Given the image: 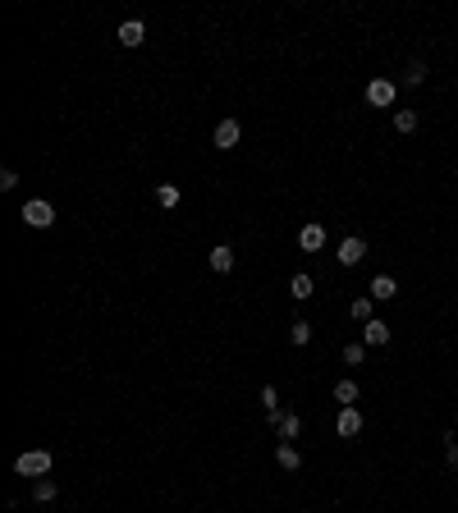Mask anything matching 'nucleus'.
Segmentation results:
<instances>
[{"instance_id": "obj_15", "label": "nucleus", "mask_w": 458, "mask_h": 513, "mask_svg": "<svg viewBox=\"0 0 458 513\" xmlns=\"http://www.w3.org/2000/svg\"><path fill=\"white\" fill-rule=\"evenodd\" d=\"M55 495H60V486H55L51 477H37V481H33V500H37V504H51Z\"/></svg>"}, {"instance_id": "obj_12", "label": "nucleus", "mask_w": 458, "mask_h": 513, "mask_svg": "<svg viewBox=\"0 0 458 513\" xmlns=\"http://www.w3.org/2000/svg\"><path fill=\"white\" fill-rule=\"evenodd\" d=\"M394 294H399V284H394V275H376V280H371V298H376V303H390Z\"/></svg>"}, {"instance_id": "obj_6", "label": "nucleus", "mask_w": 458, "mask_h": 513, "mask_svg": "<svg viewBox=\"0 0 458 513\" xmlns=\"http://www.w3.org/2000/svg\"><path fill=\"white\" fill-rule=\"evenodd\" d=\"M367 101H371V106H394V83H390V78H371V83H367Z\"/></svg>"}, {"instance_id": "obj_5", "label": "nucleus", "mask_w": 458, "mask_h": 513, "mask_svg": "<svg viewBox=\"0 0 458 513\" xmlns=\"http://www.w3.org/2000/svg\"><path fill=\"white\" fill-rule=\"evenodd\" d=\"M367 262V239H344L339 243V266H358Z\"/></svg>"}, {"instance_id": "obj_9", "label": "nucleus", "mask_w": 458, "mask_h": 513, "mask_svg": "<svg viewBox=\"0 0 458 513\" xmlns=\"http://www.w3.org/2000/svg\"><path fill=\"white\" fill-rule=\"evenodd\" d=\"M115 37H120V46H142V42H147V23L129 19V23H120V33H115Z\"/></svg>"}, {"instance_id": "obj_19", "label": "nucleus", "mask_w": 458, "mask_h": 513, "mask_svg": "<svg viewBox=\"0 0 458 513\" xmlns=\"http://www.w3.org/2000/svg\"><path fill=\"white\" fill-rule=\"evenodd\" d=\"M404 83H408V88H422V83H426V65H422V60H408Z\"/></svg>"}, {"instance_id": "obj_16", "label": "nucleus", "mask_w": 458, "mask_h": 513, "mask_svg": "<svg viewBox=\"0 0 458 513\" xmlns=\"http://www.w3.org/2000/svg\"><path fill=\"white\" fill-rule=\"evenodd\" d=\"M371 312H376V298H353V307H349L353 321H362V326H367V321H376Z\"/></svg>"}, {"instance_id": "obj_11", "label": "nucleus", "mask_w": 458, "mask_h": 513, "mask_svg": "<svg viewBox=\"0 0 458 513\" xmlns=\"http://www.w3.org/2000/svg\"><path fill=\"white\" fill-rule=\"evenodd\" d=\"M211 271L216 275L234 271V248H229V243H216V248H211Z\"/></svg>"}, {"instance_id": "obj_20", "label": "nucleus", "mask_w": 458, "mask_h": 513, "mask_svg": "<svg viewBox=\"0 0 458 513\" xmlns=\"http://www.w3.org/2000/svg\"><path fill=\"white\" fill-rule=\"evenodd\" d=\"M394 129H399V133H417V115H413V110H394Z\"/></svg>"}, {"instance_id": "obj_22", "label": "nucleus", "mask_w": 458, "mask_h": 513, "mask_svg": "<svg viewBox=\"0 0 458 513\" xmlns=\"http://www.w3.org/2000/svg\"><path fill=\"white\" fill-rule=\"evenodd\" d=\"M289 339H294L298 349H303L307 339H312V326H307V321H294V326H289Z\"/></svg>"}, {"instance_id": "obj_2", "label": "nucleus", "mask_w": 458, "mask_h": 513, "mask_svg": "<svg viewBox=\"0 0 458 513\" xmlns=\"http://www.w3.org/2000/svg\"><path fill=\"white\" fill-rule=\"evenodd\" d=\"M14 472H19V477H46V472H51V454H46V449H28V454L14 459Z\"/></svg>"}, {"instance_id": "obj_17", "label": "nucleus", "mask_w": 458, "mask_h": 513, "mask_svg": "<svg viewBox=\"0 0 458 513\" xmlns=\"http://www.w3.org/2000/svg\"><path fill=\"white\" fill-rule=\"evenodd\" d=\"M289 294H294L298 303H307V298H312V275H303V271H298L294 280H289Z\"/></svg>"}, {"instance_id": "obj_13", "label": "nucleus", "mask_w": 458, "mask_h": 513, "mask_svg": "<svg viewBox=\"0 0 458 513\" xmlns=\"http://www.w3.org/2000/svg\"><path fill=\"white\" fill-rule=\"evenodd\" d=\"M362 339L381 349V344H390V326H385V321H367V326H362Z\"/></svg>"}, {"instance_id": "obj_14", "label": "nucleus", "mask_w": 458, "mask_h": 513, "mask_svg": "<svg viewBox=\"0 0 458 513\" xmlns=\"http://www.w3.org/2000/svg\"><path fill=\"white\" fill-rule=\"evenodd\" d=\"M335 404L339 408H358V381H339L335 385Z\"/></svg>"}, {"instance_id": "obj_8", "label": "nucleus", "mask_w": 458, "mask_h": 513, "mask_svg": "<svg viewBox=\"0 0 458 513\" xmlns=\"http://www.w3.org/2000/svg\"><path fill=\"white\" fill-rule=\"evenodd\" d=\"M275 436L294 445V440L303 436V413H280V422H275Z\"/></svg>"}, {"instance_id": "obj_23", "label": "nucleus", "mask_w": 458, "mask_h": 513, "mask_svg": "<svg viewBox=\"0 0 458 513\" xmlns=\"http://www.w3.org/2000/svg\"><path fill=\"white\" fill-rule=\"evenodd\" d=\"M449 445H445V459H449V472H458V440L454 436H445Z\"/></svg>"}, {"instance_id": "obj_21", "label": "nucleus", "mask_w": 458, "mask_h": 513, "mask_svg": "<svg viewBox=\"0 0 458 513\" xmlns=\"http://www.w3.org/2000/svg\"><path fill=\"white\" fill-rule=\"evenodd\" d=\"M362 358H367V344H344V362L349 367H362Z\"/></svg>"}, {"instance_id": "obj_3", "label": "nucleus", "mask_w": 458, "mask_h": 513, "mask_svg": "<svg viewBox=\"0 0 458 513\" xmlns=\"http://www.w3.org/2000/svg\"><path fill=\"white\" fill-rule=\"evenodd\" d=\"M298 248H303V252H321V248H326V225L307 220L303 230H298Z\"/></svg>"}, {"instance_id": "obj_4", "label": "nucleus", "mask_w": 458, "mask_h": 513, "mask_svg": "<svg viewBox=\"0 0 458 513\" xmlns=\"http://www.w3.org/2000/svg\"><path fill=\"white\" fill-rule=\"evenodd\" d=\"M239 120H220L216 124V133H211V142H216V147H220V152H234V147H239Z\"/></svg>"}, {"instance_id": "obj_7", "label": "nucleus", "mask_w": 458, "mask_h": 513, "mask_svg": "<svg viewBox=\"0 0 458 513\" xmlns=\"http://www.w3.org/2000/svg\"><path fill=\"white\" fill-rule=\"evenodd\" d=\"M335 431H339L344 440H353V436L362 431V413H358V408H339V417H335Z\"/></svg>"}, {"instance_id": "obj_10", "label": "nucleus", "mask_w": 458, "mask_h": 513, "mask_svg": "<svg viewBox=\"0 0 458 513\" xmlns=\"http://www.w3.org/2000/svg\"><path fill=\"white\" fill-rule=\"evenodd\" d=\"M275 463H280L284 472H298V468H303V454H298L289 440H280V449H275Z\"/></svg>"}, {"instance_id": "obj_18", "label": "nucleus", "mask_w": 458, "mask_h": 513, "mask_svg": "<svg viewBox=\"0 0 458 513\" xmlns=\"http://www.w3.org/2000/svg\"><path fill=\"white\" fill-rule=\"evenodd\" d=\"M179 197H184V193H179L175 184H161V188H156V207L170 211V207H179Z\"/></svg>"}, {"instance_id": "obj_1", "label": "nucleus", "mask_w": 458, "mask_h": 513, "mask_svg": "<svg viewBox=\"0 0 458 513\" xmlns=\"http://www.w3.org/2000/svg\"><path fill=\"white\" fill-rule=\"evenodd\" d=\"M23 225H28V230H51V225H55V207L46 202V197H33V202L23 207Z\"/></svg>"}, {"instance_id": "obj_24", "label": "nucleus", "mask_w": 458, "mask_h": 513, "mask_svg": "<svg viewBox=\"0 0 458 513\" xmlns=\"http://www.w3.org/2000/svg\"><path fill=\"white\" fill-rule=\"evenodd\" d=\"M14 184H19V170H0V188H5V193H10Z\"/></svg>"}]
</instances>
